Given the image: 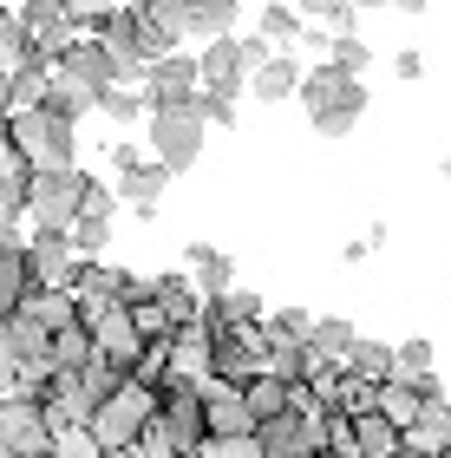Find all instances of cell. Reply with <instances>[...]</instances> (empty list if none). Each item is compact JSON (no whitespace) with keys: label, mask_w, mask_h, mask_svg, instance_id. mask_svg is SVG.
I'll return each mask as SVG.
<instances>
[{"label":"cell","mask_w":451,"mask_h":458,"mask_svg":"<svg viewBox=\"0 0 451 458\" xmlns=\"http://www.w3.org/2000/svg\"><path fill=\"white\" fill-rule=\"evenodd\" d=\"M86 191H92V177L79 164H66V171H27L20 210H27L33 229H72V216L86 210Z\"/></svg>","instance_id":"obj_1"},{"label":"cell","mask_w":451,"mask_h":458,"mask_svg":"<svg viewBox=\"0 0 451 458\" xmlns=\"http://www.w3.org/2000/svg\"><path fill=\"white\" fill-rule=\"evenodd\" d=\"M7 138L20 144V157H27V171H66L79 157V138H72V118H59L46 106H27L7 118Z\"/></svg>","instance_id":"obj_2"},{"label":"cell","mask_w":451,"mask_h":458,"mask_svg":"<svg viewBox=\"0 0 451 458\" xmlns=\"http://www.w3.org/2000/svg\"><path fill=\"white\" fill-rule=\"evenodd\" d=\"M151 420H157V386L131 373V380L118 386L112 400H98V406H92V420H86V426L98 432V439H105V452H118V445L145 439V426H151Z\"/></svg>","instance_id":"obj_3"},{"label":"cell","mask_w":451,"mask_h":458,"mask_svg":"<svg viewBox=\"0 0 451 458\" xmlns=\"http://www.w3.org/2000/svg\"><path fill=\"white\" fill-rule=\"evenodd\" d=\"M203 92V86H196ZM151 157L171 177H183L203 157V106H177V112H151Z\"/></svg>","instance_id":"obj_4"},{"label":"cell","mask_w":451,"mask_h":458,"mask_svg":"<svg viewBox=\"0 0 451 458\" xmlns=\"http://www.w3.org/2000/svg\"><path fill=\"white\" fill-rule=\"evenodd\" d=\"M79 321L92 327V341H98V353H118V360H145V327H138V315H131V301H79Z\"/></svg>","instance_id":"obj_5"},{"label":"cell","mask_w":451,"mask_h":458,"mask_svg":"<svg viewBox=\"0 0 451 458\" xmlns=\"http://www.w3.org/2000/svg\"><path fill=\"white\" fill-rule=\"evenodd\" d=\"M196 86H203V66L196 53H157L145 66V106L151 112H177V106H196Z\"/></svg>","instance_id":"obj_6"},{"label":"cell","mask_w":451,"mask_h":458,"mask_svg":"<svg viewBox=\"0 0 451 458\" xmlns=\"http://www.w3.org/2000/svg\"><path fill=\"white\" fill-rule=\"evenodd\" d=\"M0 432H7V445L20 458H33V452H53V420H46V400L39 393H0Z\"/></svg>","instance_id":"obj_7"},{"label":"cell","mask_w":451,"mask_h":458,"mask_svg":"<svg viewBox=\"0 0 451 458\" xmlns=\"http://www.w3.org/2000/svg\"><path fill=\"white\" fill-rule=\"evenodd\" d=\"M210 373L230 386H249L262 373V327L249 335V327H222L216 321V353H210Z\"/></svg>","instance_id":"obj_8"},{"label":"cell","mask_w":451,"mask_h":458,"mask_svg":"<svg viewBox=\"0 0 451 458\" xmlns=\"http://www.w3.org/2000/svg\"><path fill=\"white\" fill-rule=\"evenodd\" d=\"M196 66H203V86H210V92H236V98H242V86H249V53H242V39H236V33L203 39Z\"/></svg>","instance_id":"obj_9"},{"label":"cell","mask_w":451,"mask_h":458,"mask_svg":"<svg viewBox=\"0 0 451 458\" xmlns=\"http://www.w3.org/2000/svg\"><path fill=\"white\" fill-rule=\"evenodd\" d=\"M72 262H79V249H72L66 229H33V236H27V268H33V282L66 288V282H72Z\"/></svg>","instance_id":"obj_10"},{"label":"cell","mask_w":451,"mask_h":458,"mask_svg":"<svg viewBox=\"0 0 451 458\" xmlns=\"http://www.w3.org/2000/svg\"><path fill=\"white\" fill-rule=\"evenodd\" d=\"M39 400H46V420H53V432H59V426L92 420V393H86V380H79V367H53V380L39 386Z\"/></svg>","instance_id":"obj_11"},{"label":"cell","mask_w":451,"mask_h":458,"mask_svg":"<svg viewBox=\"0 0 451 458\" xmlns=\"http://www.w3.org/2000/svg\"><path fill=\"white\" fill-rule=\"evenodd\" d=\"M203 420H210V432H255V406L249 393L230 386V380H203Z\"/></svg>","instance_id":"obj_12"},{"label":"cell","mask_w":451,"mask_h":458,"mask_svg":"<svg viewBox=\"0 0 451 458\" xmlns=\"http://www.w3.org/2000/svg\"><path fill=\"white\" fill-rule=\"evenodd\" d=\"M301 72H307L301 53H269V59L249 72V86H255L262 106H281V98H301Z\"/></svg>","instance_id":"obj_13"},{"label":"cell","mask_w":451,"mask_h":458,"mask_svg":"<svg viewBox=\"0 0 451 458\" xmlns=\"http://www.w3.org/2000/svg\"><path fill=\"white\" fill-rule=\"evenodd\" d=\"M360 112H366V86H360V79H347L327 106L307 112V124H314L321 138H347V131H360Z\"/></svg>","instance_id":"obj_14"},{"label":"cell","mask_w":451,"mask_h":458,"mask_svg":"<svg viewBox=\"0 0 451 458\" xmlns=\"http://www.w3.org/2000/svg\"><path fill=\"white\" fill-rule=\"evenodd\" d=\"M151 301L171 321H203V315H210V295L190 282V268H183V276H151Z\"/></svg>","instance_id":"obj_15"},{"label":"cell","mask_w":451,"mask_h":458,"mask_svg":"<svg viewBox=\"0 0 451 458\" xmlns=\"http://www.w3.org/2000/svg\"><path fill=\"white\" fill-rule=\"evenodd\" d=\"M163 191H171V171H163L157 157H145L138 171H125V177H118V203H125V210H138L145 223H151V210L163 203Z\"/></svg>","instance_id":"obj_16"},{"label":"cell","mask_w":451,"mask_h":458,"mask_svg":"<svg viewBox=\"0 0 451 458\" xmlns=\"http://www.w3.org/2000/svg\"><path fill=\"white\" fill-rule=\"evenodd\" d=\"M177 7H183V33L190 39H222V33H236L242 0H177Z\"/></svg>","instance_id":"obj_17"},{"label":"cell","mask_w":451,"mask_h":458,"mask_svg":"<svg viewBox=\"0 0 451 458\" xmlns=\"http://www.w3.org/2000/svg\"><path fill=\"white\" fill-rule=\"evenodd\" d=\"M183 262H190V282H196L210 301L236 288V262L222 256V249H210V242H190V249H183Z\"/></svg>","instance_id":"obj_18"},{"label":"cell","mask_w":451,"mask_h":458,"mask_svg":"<svg viewBox=\"0 0 451 458\" xmlns=\"http://www.w3.org/2000/svg\"><path fill=\"white\" fill-rule=\"evenodd\" d=\"M413 445H425L432 458H445L451 452V406H445V393L432 386L425 393V406H419V420H413V432H405Z\"/></svg>","instance_id":"obj_19"},{"label":"cell","mask_w":451,"mask_h":458,"mask_svg":"<svg viewBox=\"0 0 451 458\" xmlns=\"http://www.w3.org/2000/svg\"><path fill=\"white\" fill-rule=\"evenodd\" d=\"M438 380H399V373H393V380H380V412H386V420H393L399 432H413V420H419V406H425V393H432Z\"/></svg>","instance_id":"obj_20"},{"label":"cell","mask_w":451,"mask_h":458,"mask_svg":"<svg viewBox=\"0 0 451 458\" xmlns=\"http://www.w3.org/2000/svg\"><path fill=\"white\" fill-rule=\"evenodd\" d=\"M399 445H405V432L386 420L380 406H373V412H354V452H360V458H393Z\"/></svg>","instance_id":"obj_21"},{"label":"cell","mask_w":451,"mask_h":458,"mask_svg":"<svg viewBox=\"0 0 451 458\" xmlns=\"http://www.w3.org/2000/svg\"><path fill=\"white\" fill-rule=\"evenodd\" d=\"M301 27H307V20H301L295 0H269V7H262V20H255V33L269 39L275 53H295V47H301Z\"/></svg>","instance_id":"obj_22"},{"label":"cell","mask_w":451,"mask_h":458,"mask_svg":"<svg viewBox=\"0 0 451 458\" xmlns=\"http://www.w3.org/2000/svg\"><path fill=\"white\" fill-rule=\"evenodd\" d=\"M27 288H33V268H27V242H7V249H0V321H7L13 308L27 301Z\"/></svg>","instance_id":"obj_23"},{"label":"cell","mask_w":451,"mask_h":458,"mask_svg":"<svg viewBox=\"0 0 451 458\" xmlns=\"http://www.w3.org/2000/svg\"><path fill=\"white\" fill-rule=\"evenodd\" d=\"M39 106L79 124L86 112H98V92H92V86H79V79H66V72H53V86H46V98H39Z\"/></svg>","instance_id":"obj_24"},{"label":"cell","mask_w":451,"mask_h":458,"mask_svg":"<svg viewBox=\"0 0 451 458\" xmlns=\"http://www.w3.org/2000/svg\"><path fill=\"white\" fill-rule=\"evenodd\" d=\"M79 380H86L92 406H98V400H112V393H118V386L131 380V360H118V353H92V360L79 367Z\"/></svg>","instance_id":"obj_25"},{"label":"cell","mask_w":451,"mask_h":458,"mask_svg":"<svg viewBox=\"0 0 451 458\" xmlns=\"http://www.w3.org/2000/svg\"><path fill=\"white\" fill-rule=\"evenodd\" d=\"M242 393H249V406H255V426H262V420H275V412H288V406H295V386L281 380V373H255V380L242 386Z\"/></svg>","instance_id":"obj_26"},{"label":"cell","mask_w":451,"mask_h":458,"mask_svg":"<svg viewBox=\"0 0 451 458\" xmlns=\"http://www.w3.org/2000/svg\"><path fill=\"white\" fill-rule=\"evenodd\" d=\"M210 321H222V327H249V335H255V327H269V321H262V301L249 295V288H230V295H216V301H210Z\"/></svg>","instance_id":"obj_27"},{"label":"cell","mask_w":451,"mask_h":458,"mask_svg":"<svg viewBox=\"0 0 451 458\" xmlns=\"http://www.w3.org/2000/svg\"><path fill=\"white\" fill-rule=\"evenodd\" d=\"M354 341H360V335H354V321H340V315H321V321H314V335H307V347H314L321 360H340V367H347V353H354Z\"/></svg>","instance_id":"obj_28"},{"label":"cell","mask_w":451,"mask_h":458,"mask_svg":"<svg viewBox=\"0 0 451 458\" xmlns=\"http://www.w3.org/2000/svg\"><path fill=\"white\" fill-rule=\"evenodd\" d=\"M27 59H33V33H27V20H20L13 7H0V72L27 66Z\"/></svg>","instance_id":"obj_29"},{"label":"cell","mask_w":451,"mask_h":458,"mask_svg":"<svg viewBox=\"0 0 451 458\" xmlns=\"http://www.w3.org/2000/svg\"><path fill=\"white\" fill-rule=\"evenodd\" d=\"M66 236H72V249H79V256L92 262V256H105V249H112V216H98V210H79Z\"/></svg>","instance_id":"obj_30"},{"label":"cell","mask_w":451,"mask_h":458,"mask_svg":"<svg viewBox=\"0 0 451 458\" xmlns=\"http://www.w3.org/2000/svg\"><path fill=\"white\" fill-rule=\"evenodd\" d=\"M393 360H399V347H386V341H354V353H347V367L360 380H393Z\"/></svg>","instance_id":"obj_31"},{"label":"cell","mask_w":451,"mask_h":458,"mask_svg":"<svg viewBox=\"0 0 451 458\" xmlns=\"http://www.w3.org/2000/svg\"><path fill=\"white\" fill-rule=\"evenodd\" d=\"M92 353H98V341H92L86 321H72V327H59V335H53V367H86Z\"/></svg>","instance_id":"obj_32"},{"label":"cell","mask_w":451,"mask_h":458,"mask_svg":"<svg viewBox=\"0 0 451 458\" xmlns=\"http://www.w3.org/2000/svg\"><path fill=\"white\" fill-rule=\"evenodd\" d=\"M98 112H105L112 124H138L151 106H145V86H105L98 92Z\"/></svg>","instance_id":"obj_33"},{"label":"cell","mask_w":451,"mask_h":458,"mask_svg":"<svg viewBox=\"0 0 451 458\" xmlns=\"http://www.w3.org/2000/svg\"><path fill=\"white\" fill-rule=\"evenodd\" d=\"M53 458H112V452H105V439H98L86 420H79V426H59L53 432Z\"/></svg>","instance_id":"obj_34"},{"label":"cell","mask_w":451,"mask_h":458,"mask_svg":"<svg viewBox=\"0 0 451 458\" xmlns=\"http://www.w3.org/2000/svg\"><path fill=\"white\" fill-rule=\"evenodd\" d=\"M196 458H269V452H262L255 432H210Z\"/></svg>","instance_id":"obj_35"},{"label":"cell","mask_w":451,"mask_h":458,"mask_svg":"<svg viewBox=\"0 0 451 458\" xmlns=\"http://www.w3.org/2000/svg\"><path fill=\"white\" fill-rule=\"evenodd\" d=\"M399 380H432V341H399V360H393Z\"/></svg>","instance_id":"obj_36"},{"label":"cell","mask_w":451,"mask_h":458,"mask_svg":"<svg viewBox=\"0 0 451 458\" xmlns=\"http://www.w3.org/2000/svg\"><path fill=\"white\" fill-rule=\"evenodd\" d=\"M196 106H203V124H216V131H230V124L242 118V112H236V92H210V86H203Z\"/></svg>","instance_id":"obj_37"},{"label":"cell","mask_w":451,"mask_h":458,"mask_svg":"<svg viewBox=\"0 0 451 458\" xmlns=\"http://www.w3.org/2000/svg\"><path fill=\"white\" fill-rule=\"evenodd\" d=\"M327 59H334L340 72H354V79H360L373 53H366V39H360V33H334V53H327Z\"/></svg>","instance_id":"obj_38"},{"label":"cell","mask_w":451,"mask_h":458,"mask_svg":"<svg viewBox=\"0 0 451 458\" xmlns=\"http://www.w3.org/2000/svg\"><path fill=\"white\" fill-rule=\"evenodd\" d=\"M269 335H281V341H307V335H314V315H307V308H281V315L269 321Z\"/></svg>","instance_id":"obj_39"},{"label":"cell","mask_w":451,"mask_h":458,"mask_svg":"<svg viewBox=\"0 0 451 458\" xmlns=\"http://www.w3.org/2000/svg\"><path fill=\"white\" fill-rule=\"evenodd\" d=\"M0 183H27V157H20V144L0 131Z\"/></svg>","instance_id":"obj_40"},{"label":"cell","mask_w":451,"mask_h":458,"mask_svg":"<svg viewBox=\"0 0 451 458\" xmlns=\"http://www.w3.org/2000/svg\"><path fill=\"white\" fill-rule=\"evenodd\" d=\"M105 164H112V177H125V171H138V164H145V151L125 138V144H112V151H105Z\"/></svg>","instance_id":"obj_41"},{"label":"cell","mask_w":451,"mask_h":458,"mask_svg":"<svg viewBox=\"0 0 451 458\" xmlns=\"http://www.w3.org/2000/svg\"><path fill=\"white\" fill-rule=\"evenodd\" d=\"M393 72L405 79V86H413V79H425V53H413V47H405V53L393 59Z\"/></svg>","instance_id":"obj_42"},{"label":"cell","mask_w":451,"mask_h":458,"mask_svg":"<svg viewBox=\"0 0 451 458\" xmlns=\"http://www.w3.org/2000/svg\"><path fill=\"white\" fill-rule=\"evenodd\" d=\"M112 203H118V191H105V183L92 177V191H86V210H98V216H112Z\"/></svg>","instance_id":"obj_43"},{"label":"cell","mask_w":451,"mask_h":458,"mask_svg":"<svg viewBox=\"0 0 451 458\" xmlns=\"http://www.w3.org/2000/svg\"><path fill=\"white\" fill-rule=\"evenodd\" d=\"M295 7H301V20H327V13H334V0H295Z\"/></svg>","instance_id":"obj_44"},{"label":"cell","mask_w":451,"mask_h":458,"mask_svg":"<svg viewBox=\"0 0 451 458\" xmlns=\"http://www.w3.org/2000/svg\"><path fill=\"white\" fill-rule=\"evenodd\" d=\"M393 7H399V13H425L432 0H393Z\"/></svg>","instance_id":"obj_45"},{"label":"cell","mask_w":451,"mask_h":458,"mask_svg":"<svg viewBox=\"0 0 451 458\" xmlns=\"http://www.w3.org/2000/svg\"><path fill=\"white\" fill-rule=\"evenodd\" d=\"M0 458H20V452H13V445H7V432H0Z\"/></svg>","instance_id":"obj_46"},{"label":"cell","mask_w":451,"mask_h":458,"mask_svg":"<svg viewBox=\"0 0 451 458\" xmlns=\"http://www.w3.org/2000/svg\"><path fill=\"white\" fill-rule=\"evenodd\" d=\"M354 7H393V0H354Z\"/></svg>","instance_id":"obj_47"},{"label":"cell","mask_w":451,"mask_h":458,"mask_svg":"<svg viewBox=\"0 0 451 458\" xmlns=\"http://www.w3.org/2000/svg\"><path fill=\"white\" fill-rule=\"evenodd\" d=\"M0 7H13V13H20V7H27V0H0Z\"/></svg>","instance_id":"obj_48"},{"label":"cell","mask_w":451,"mask_h":458,"mask_svg":"<svg viewBox=\"0 0 451 458\" xmlns=\"http://www.w3.org/2000/svg\"><path fill=\"white\" fill-rule=\"evenodd\" d=\"M438 171H445V183H451V157H445V164H438Z\"/></svg>","instance_id":"obj_49"},{"label":"cell","mask_w":451,"mask_h":458,"mask_svg":"<svg viewBox=\"0 0 451 458\" xmlns=\"http://www.w3.org/2000/svg\"><path fill=\"white\" fill-rule=\"evenodd\" d=\"M0 360H7V353H0Z\"/></svg>","instance_id":"obj_50"},{"label":"cell","mask_w":451,"mask_h":458,"mask_svg":"<svg viewBox=\"0 0 451 458\" xmlns=\"http://www.w3.org/2000/svg\"><path fill=\"white\" fill-rule=\"evenodd\" d=\"M0 79H7V72H0Z\"/></svg>","instance_id":"obj_51"}]
</instances>
